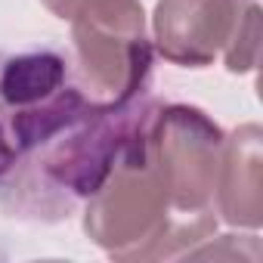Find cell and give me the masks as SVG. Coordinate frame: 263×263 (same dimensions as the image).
I'll list each match as a JSON object with an SVG mask.
<instances>
[{
    "mask_svg": "<svg viewBox=\"0 0 263 263\" xmlns=\"http://www.w3.org/2000/svg\"><path fill=\"white\" fill-rule=\"evenodd\" d=\"M158 99L137 121L102 186L84 201V232L111 257L158 260L183 257L214 235L217 217H183L174 208L152 121Z\"/></svg>",
    "mask_w": 263,
    "mask_h": 263,
    "instance_id": "1",
    "label": "cell"
},
{
    "mask_svg": "<svg viewBox=\"0 0 263 263\" xmlns=\"http://www.w3.org/2000/svg\"><path fill=\"white\" fill-rule=\"evenodd\" d=\"M152 99L146 90L127 105L87 108L0 183V208L34 223L68 220L102 186Z\"/></svg>",
    "mask_w": 263,
    "mask_h": 263,
    "instance_id": "2",
    "label": "cell"
},
{
    "mask_svg": "<svg viewBox=\"0 0 263 263\" xmlns=\"http://www.w3.org/2000/svg\"><path fill=\"white\" fill-rule=\"evenodd\" d=\"M87 108L65 50L34 44L0 56V183Z\"/></svg>",
    "mask_w": 263,
    "mask_h": 263,
    "instance_id": "3",
    "label": "cell"
},
{
    "mask_svg": "<svg viewBox=\"0 0 263 263\" xmlns=\"http://www.w3.org/2000/svg\"><path fill=\"white\" fill-rule=\"evenodd\" d=\"M158 53L183 68H208L214 59L232 74L254 71L260 53L257 0H158L152 16Z\"/></svg>",
    "mask_w": 263,
    "mask_h": 263,
    "instance_id": "4",
    "label": "cell"
},
{
    "mask_svg": "<svg viewBox=\"0 0 263 263\" xmlns=\"http://www.w3.org/2000/svg\"><path fill=\"white\" fill-rule=\"evenodd\" d=\"M155 146L171 180L174 208L183 217H214L223 130L195 105H158L152 121Z\"/></svg>",
    "mask_w": 263,
    "mask_h": 263,
    "instance_id": "5",
    "label": "cell"
},
{
    "mask_svg": "<svg viewBox=\"0 0 263 263\" xmlns=\"http://www.w3.org/2000/svg\"><path fill=\"white\" fill-rule=\"evenodd\" d=\"M260 127L241 124L232 137H223L217 211L229 226L257 229L263 220V152Z\"/></svg>",
    "mask_w": 263,
    "mask_h": 263,
    "instance_id": "6",
    "label": "cell"
}]
</instances>
